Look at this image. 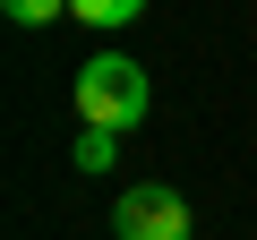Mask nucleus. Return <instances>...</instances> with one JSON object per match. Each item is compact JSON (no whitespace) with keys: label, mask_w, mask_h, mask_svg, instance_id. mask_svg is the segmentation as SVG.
<instances>
[{"label":"nucleus","mask_w":257,"mask_h":240,"mask_svg":"<svg viewBox=\"0 0 257 240\" xmlns=\"http://www.w3.org/2000/svg\"><path fill=\"white\" fill-rule=\"evenodd\" d=\"M146 103H155V86H146V69L128 52H94L77 69V120H94V129H120L128 138L146 120Z\"/></svg>","instance_id":"f257e3e1"},{"label":"nucleus","mask_w":257,"mask_h":240,"mask_svg":"<svg viewBox=\"0 0 257 240\" xmlns=\"http://www.w3.org/2000/svg\"><path fill=\"white\" fill-rule=\"evenodd\" d=\"M111 240H189V197L163 189V180L120 189V206H111Z\"/></svg>","instance_id":"f03ea898"},{"label":"nucleus","mask_w":257,"mask_h":240,"mask_svg":"<svg viewBox=\"0 0 257 240\" xmlns=\"http://www.w3.org/2000/svg\"><path fill=\"white\" fill-rule=\"evenodd\" d=\"M69 18H86L94 35H111V26H128V18H146V0H69Z\"/></svg>","instance_id":"7ed1b4c3"},{"label":"nucleus","mask_w":257,"mask_h":240,"mask_svg":"<svg viewBox=\"0 0 257 240\" xmlns=\"http://www.w3.org/2000/svg\"><path fill=\"white\" fill-rule=\"evenodd\" d=\"M120 163V129H94V120H86V129H77V172H111Z\"/></svg>","instance_id":"20e7f679"},{"label":"nucleus","mask_w":257,"mask_h":240,"mask_svg":"<svg viewBox=\"0 0 257 240\" xmlns=\"http://www.w3.org/2000/svg\"><path fill=\"white\" fill-rule=\"evenodd\" d=\"M0 18L9 26H52V18H69V0H0Z\"/></svg>","instance_id":"39448f33"}]
</instances>
